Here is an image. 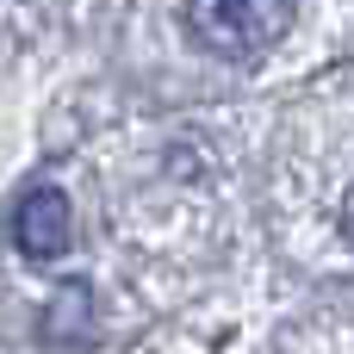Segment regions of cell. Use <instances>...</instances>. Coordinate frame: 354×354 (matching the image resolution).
Here are the masks:
<instances>
[{
    "instance_id": "obj_2",
    "label": "cell",
    "mask_w": 354,
    "mask_h": 354,
    "mask_svg": "<svg viewBox=\"0 0 354 354\" xmlns=\"http://www.w3.org/2000/svg\"><path fill=\"white\" fill-rule=\"evenodd\" d=\"M12 249L25 261H62L75 249V205L62 187H31L19 205H12Z\"/></svg>"
},
{
    "instance_id": "obj_3",
    "label": "cell",
    "mask_w": 354,
    "mask_h": 354,
    "mask_svg": "<svg viewBox=\"0 0 354 354\" xmlns=\"http://www.w3.org/2000/svg\"><path fill=\"white\" fill-rule=\"evenodd\" d=\"M87 305H93V299H87V286L75 280V286L44 311V324H50L44 336H50V342H87V330H81V324H87Z\"/></svg>"
},
{
    "instance_id": "obj_4",
    "label": "cell",
    "mask_w": 354,
    "mask_h": 354,
    "mask_svg": "<svg viewBox=\"0 0 354 354\" xmlns=\"http://www.w3.org/2000/svg\"><path fill=\"white\" fill-rule=\"evenodd\" d=\"M342 236H348V243H354V187H348V193H342Z\"/></svg>"
},
{
    "instance_id": "obj_1",
    "label": "cell",
    "mask_w": 354,
    "mask_h": 354,
    "mask_svg": "<svg viewBox=\"0 0 354 354\" xmlns=\"http://www.w3.org/2000/svg\"><path fill=\"white\" fill-rule=\"evenodd\" d=\"M292 6L286 0H187V37L218 62H255L280 44Z\"/></svg>"
}]
</instances>
